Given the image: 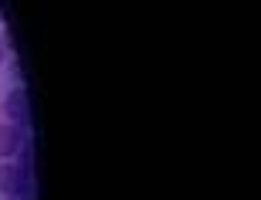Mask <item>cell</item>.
Listing matches in <instances>:
<instances>
[{"label":"cell","mask_w":261,"mask_h":200,"mask_svg":"<svg viewBox=\"0 0 261 200\" xmlns=\"http://www.w3.org/2000/svg\"><path fill=\"white\" fill-rule=\"evenodd\" d=\"M31 190V177L20 170L17 163H0V193H7V197H28Z\"/></svg>","instance_id":"6da1fadb"},{"label":"cell","mask_w":261,"mask_h":200,"mask_svg":"<svg viewBox=\"0 0 261 200\" xmlns=\"http://www.w3.org/2000/svg\"><path fill=\"white\" fill-rule=\"evenodd\" d=\"M20 146H24V136H20L17 126L0 122V160H10V156H17Z\"/></svg>","instance_id":"3957f363"},{"label":"cell","mask_w":261,"mask_h":200,"mask_svg":"<svg viewBox=\"0 0 261 200\" xmlns=\"http://www.w3.org/2000/svg\"><path fill=\"white\" fill-rule=\"evenodd\" d=\"M17 156H20V163H17V166H20V170H24V173L31 177V166H34V149H31V146L24 143V146L17 149Z\"/></svg>","instance_id":"277c9868"},{"label":"cell","mask_w":261,"mask_h":200,"mask_svg":"<svg viewBox=\"0 0 261 200\" xmlns=\"http://www.w3.org/2000/svg\"><path fill=\"white\" fill-rule=\"evenodd\" d=\"M0 20H4V14H0Z\"/></svg>","instance_id":"8992f818"},{"label":"cell","mask_w":261,"mask_h":200,"mask_svg":"<svg viewBox=\"0 0 261 200\" xmlns=\"http://www.w3.org/2000/svg\"><path fill=\"white\" fill-rule=\"evenodd\" d=\"M4 58H7V48H4V41H0V65H4Z\"/></svg>","instance_id":"5b68a950"},{"label":"cell","mask_w":261,"mask_h":200,"mask_svg":"<svg viewBox=\"0 0 261 200\" xmlns=\"http://www.w3.org/2000/svg\"><path fill=\"white\" fill-rule=\"evenodd\" d=\"M4 109H7L10 126L24 129V126L31 122V105H28V92H24V88H14V92L7 95V102H4Z\"/></svg>","instance_id":"7a4b0ae2"},{"label":"cell","mask_w":261,"mask_h":200,"mask_svg":"<svg viewBox=\"0 0 261 200\" xmlns=\"http://www.w3.org/2000/svg\"><path fill=\"white\" fill-rule=\"evenodd\" d=\"M17 200H20V197H17Z\"/></svg>","instance_id":"52a82bcc"}]
</instances>
